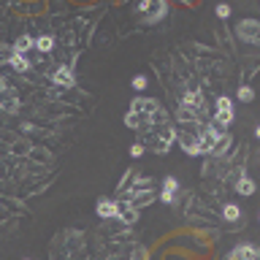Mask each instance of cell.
I'll return each instance as SVG.
<instances>
[{
  "label": "cell",
  "mask_w": 260,
  "mask_h": 260,
  "mask_svg": "<svg viewBox=\"0 0 260 260\" xmlns=\"http://www.w3.org/2000/svg\"><path fill=\"white\" fill-rule=\"evenodd\" d=\"M236 190H238V195H252V193H255V182H252L249 176H238Z\"/></svg>",
  "instance_id": "cell-9"
},
{
  "label": "cell",
  "mask_w": 260,
  "mask_h": 260,
  "mask_svg": "<svg viewBox=\"0 0 260 260\" xmlns=\"http://www.w3.org/2000/svg\"><path fill=\"white\" fill-rule=\"evenodd\" d=\"M217 16H220V19H228V16H230V5L220 3V5H217Z\"/></svg>",
  "instance_id": "cell-18"
},
{
  "label": "cell",
  "mask_w": 260,
  "mask_h": 260,
  "mask_svg": "<svg viewBox=\"0 0 260 260\" xmlns=\"http://www.w3.org/2000/svg\"><path fill=\"white\" fill-rule=\"evenodd\" d=\"M35 49H38V52H43V54H49L54 49V38L52 35H38L35 38Z\"/></svg>",
  "instance_id": "cell-11"
},
{
  "label": "cell",
  "mask_w": 260,
  "mask_h": 260,
  "mask_svg": "<svg viewBox=\"0 0 260 260\" xmlns=\"http://www.w3.org/2000/svg\"><path fill=\"white\" fill-rule=\"evenodd\" d=\"M238 100H241V103L255 100V90H252V87H238Z\"/></svg>",
  "instance_id": "cell-15"
},
{
  "label": "cell",
  "mask_w": 260,
  "mask_h": 260,
  "mask_svg": "<svg viewBox=\"0 0 260 260\" xmlns=\"http://www.w3.org/2000/svg\"><path fill=\"white\" fill-rule=\"evenodd\" d=\"M144 87H146V76H135V79H133V90L141 92Z\"/></svg>",
  "instance_id": "cell-19"
},
{
  "label": "cell",
  "mask_w": 260,
  "mask_h": 260,
  "mask_svg": "<svg viewBox=\"0 0 260 260\" xmlns=\"http://www.w3.org/2000/svg\"><path fill=\"white\" fill-rule=\"evenodd\" d=\"M228 260H260V249L255 244H241L228 255Z\"/></svg>",
  "instance_id": "cell-4"
},
{
  "label": "cell",
  "mask_w": 260,
  "mask_h": 260,
  "mask_svg": "<svg viewBox=\"0 0 260 260\" xmlns=\"http://www.w3.org/2000/svg\"><path fill=\"white\" fill-rule=\"evenodd\" d=\"M165 14H168V3L165 0H149V5H146V11H144L146 22H160Z\"/></svg>",
  "instance_id": "cell-5"
},
{
  "label": "cell",
  "mask_w": 260,
  "mask_h": 260,
  "mask_svg": "<svg viewBox=\"0 0 260 260\" xmlns=\"http://www.w3.org/2000/svg\"><path fill=\"white\" fill-rule=\"evenodd\" d=\"M157 108H160V106H157V100H146V98H135V100L130 103V111L141 114V117H144V122L157 111Z\"/></svg>",
  "instance_id": "cell-2"
},
{
  "label": "cell",
  "mask_w": 260,
  "mask_h": 260,
  "mask_svg": "<svg viewBox=\"0 0 260 260\" xmlns=\"http://www.w3.org/2000/svg\"><path fill=\"white\" fill-rule=\"evenodd\" d=\"M236 32H238V38H241L244 43H255V46H260V22L247 19V22H241V25L236 27Z\"/></svg>",
  "instance_id": "cell-1"
},
{
  "label": "cell",
  "mask_w": 260,
  "mask_h": 260,
  "mask_svg": "<svg viewBox=\"0 0 260 260\" xmlns=\"http://www.w3.org/2000/svg\"><path fill=\"white\" fill-rule=\"evenodd\" d=\"M8 65H11L14 70H19V73H27V70L32 68V63H30V60H27L25 54H16V52L11 54V63H8Z\"/></svg>",
  "instance_id": "cell-7"
},
{
  "label": "cell",
  "mask_w": 260,
  "mask_h": 260,
  "mask_svg": "<svg viewBox=\"0 0 260 260\" xmlns=\"http://www.w3.org/2000/svg\"><path fill=\"white\" fill-rule=\"evenodd\" d=\"M130 155L141 157V155H144V144H133V146H130Z\"/></svg>",
  "instance_id": "cell-21"
},
{
  "label": "cell",
  "mask_w": 260,
  "mask_h": 260,
  "mask_svg": "<svg viewBox=\"0 0 260 260\" xmlns=\"http://www.w3.org/2000/svg\"><path fill=\"white\" fill-rule=\"evenodd\" d=\"M11 54H14V49H0V63H3V60L11 63Z\"/></svg>",
  "instance_id": "cell-22"
},
{
  "label": "cell",
  "mask_w": 260,
  "mask_h": 260,
  "mask_svg": "<svg viewBox=\"0 0 260 260\" xmlns=\"http://www.w3.org/2000/svg\"><path fill=\"white\" fill-rule=\"evenodd\" d=\"M32 46H35V38H30V35H19L14 41V52L16 54H27Z\"/></svg>",
  "instance_id": "cell-8"
},
{
  "label": "cell",
  "mask_w": 260,
  "mask_h": 260,
  "mask_svg": "<svg viewBox=\"0 0 260 260\" xmlns=\"http://www.w3.org/2000/svg\"><path fill=\"white\" fill-rule=\"evenodd\" d=\"M52 81H54L57 87H65V90L76 87V76H73V70H70L68 65H60V68L52 73Z\"/></svg>",
  "instance_id": "cell-3"
},
{
  "label": "cell",
  "mask_w": 260,
  "mask_h": 260,
  "mask_svg": "<svg viewBox=\"0 0 260 260\" xmlns=\"http://www.w3.org/2000/svg\"><path fill=\"white\" fill-rule=\"evenodd\" d=\"M125 125H128L130 130H141V128H144V117L135 114V111H128V114H125Z\"/></svg>",
  "instance_id": "cell-10"
},
{
  "label": "cell",
  "mask_w": 260,
  "mask_h": 260,
  "mask_svg": "<svg viewBox=\"0 0 260 260\" xmlns=\"http://www.w3.org/2000/svg\"><path fill=\"white\" fill-rule=\"evenodd\" d=\"M95 211H98V217H100V220H114V217H119L117 200H108V198H100V200H98Z\"/></svg>",
  "instance_id": "cell-6"
},
{
  "label": "cell",
  "mask_w": 260,
  "mask_h": 260,
  "mask_svg": "<svg viewBox=\"0 0 260 260\" xmlns=\"http://www.w3.org/2000/svg\"><path fill=\"white\" fill-rule=\"evenodd\" d=\"M222 217H225V220H228V222H236V220H238V217H241V209H238V206H236V203H228V206H225V209H222Z\"/></svg>",
  "instance_id": "cell-12"
},
{
  "label": "cell",
  "mask_w": 260,
  "mask_h": 260,
  "mask_svg": "<svg viewBox=\"0 0 260 260\" xmlns=\"http://www.w3.org/2000/svg\"><path fill=\"white\" fill-rule=\"evenodd\" d=\"M162 190H171V193H176V190H179V182H176L173 176H165V179H162Z\"/></svg>",
  "instance_id": "cell-17"
},
{
  "label": "cell",
  "mask_w": 260,
  "mask_h": 260,
  "mask_svg": "<svg viewBox=\"0 0 260 260\" xmlns=\"http://www.w3.org/2000/svg\"><path fill=\"white\" fill-rule=\"evenodd\" d=\"M0 108H3L5 114H16V111H19V100H16V98H8V100H0Z\"/></svg>",
  "instance_id": "cell-14"
},
{
  "label": "cell",
  "mask_w": 260,
  "mask_h": 260,
  "mask_svg": "<svg viewBox=\"0 0 260 260\" xmlns=\"http://www.w3.org/2000/svg\"><path fill=\"white\" fill-rule=\"evenodd\" d=\"M5 90H8V81H5V79H3V76H0V95H3V92H5Z\"/></svg>",
  "instance_id": "cell-23"
},
{
  "label": "cell",
  "mask_w": 260,
  "mask_h": 260,
  "mask_svg": "<svg viewBox=\"0 0 260 260\" xmlns=\"http://www.w3.org/2000/svg\"><path fill=\"white\" fill-rule=\"evenodd\" d=\"M255 135H258V138H260V125H258V128H255Z\"/></svg>",
  "instance_id": "cell-24"
},
{
  "label": "cell",
  "mask_w": 260,
  "mask_h": 260,
  "mask_svg": "<svg viewBox=\"0 0 260 260\" xmlns=\"http://www.w3.org/2000/svg\"><path fill=\"white\" fill-rule=\"evenodd\" d=\"M217 111H233V100L228 95H220L217 98Z\"/></svg>",
  "instance_id": "cell-16"
},
{
  "label": "cell",
  "mask_w": 260,
  "mask_h": 260,
  "mask_svg": "<svg viewBox=\"0 0 260 260\" xmlns=\"http://www.w3.org/2000/svg\"><path fill=\"white\" fill-rule=\"evenodd\" d=\"M173 198H176V193H171V190H162V193H160L162 203H173Z\"/></svg>",
  "instance_id": "cell-20"
},
{
  "label": "cell",
  "mask_w": 260,
  "mask_h": 260,
  "mask_svg": "<svg viewBox=\"0 0 260 260\" xmlns=\"http://www.w3.org/2000/svg\"><path fill=\"white\" fill-rule=\"evenodd\" d=\"M214 122L220 125V128H228V125L233 122V111H214Z\"/></svg>",
  "instance_id": "cell-13"
}]
</instances>
